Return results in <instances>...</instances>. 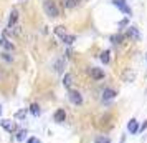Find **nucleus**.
Wrapping results in <instances>:
<instances>
[{
  "label": "nucleus",
  "instance_id": "nucleus-1",
  "mask_svg": "<svg viewBox=\"0 0 147 143\" xmlns=\"http://www.w3.org/2000/svg\"><path fill=\"white\" fill-rule=\"evenodd\" d=\"M43 12H45L47 17H50V18L60 17V8L56 7V3H55L53 0H45V2H43Z\"/></svg>",
  "mask_w": 147,
  "mask_h": 143
},
{
  "label": "nucleus",
  "instance_id": "nucleus-29",
  "mask_svg": "<svg viewBox=\"0 0 147 143\" xmlns=\"http://www.w3.org/2000/svg\"><path fill=\"white\" fill-rule=\"evenodd\" d=\"M124 142H126V136L122 135V138H121V143H124Z\"/></svg>",
  "mask_w": 147,
  "mask_h": 143
},
{
  "label": "nucleus",
  "instance_id": "nucleus-20",
  "mask_svg": "<svg viewBox=\"0 0 147 143\" xmlns=\"http://www.w3.org/2000/svg\"><path fill=\"white\" fill-rule=\"evenodd\" d=\"M55 34L58 35V37H60V38H63V37H65V35H66V30H65V27H56L55 28Z\"/></svg>",
  "mask_w": 147,
  "mask_h": 143
},
{
  "label": "nucleus",
  "instance_id": "nucleus-15",
  "mask_svg": "<svg viewBox=\"0 0 147 143\" xmlns=\"http://www.w3.org/2000/svg\"><path fill=\"white\" fill-rule=\"evenodd\" d=\"M8 28H10V30H8L10 34H15V35H18V37L23 35V30H22V27L18 23H15V25H12V27H8Z\"/></svg>",
  "mask_w": 147,
  "mask_h": 143
},
{
  "label": "nucleus",
  "instance_id": "nucleus-13",
  "mask_svg": "<svg viewBox=\"0 0 147 143\" xmlns=\"http://www.w3.org/2000/svg\"><path fill=\"white\" fill-rule=\"evenodd\" d=\"M134 78H136V73H134L132 70H126L124 75H122V80L124 82H134Z\"/></svg>",
  "mask_w": 147,
  "mask_h": 143
},
{
  "label": "nucleus",
  "instance_id": "nucleus-22",
  "mask_svg": "<svg viewBox=\"0 0 147 143\" xmlns=\"http://www.w3.org/2000/svg\"><path fill=\"white\" fill-rule=\"evenodd\" d=\"M2 47L5 48V50H10V52L15 50V45L12 43V42H8V40H3V45H2Z\"/></svg>",
  "mask_w": 147,
  "mask_h": 143
},
{
  "label": "nucleus",
  "instance_id": "nucleus-19",
  "mask_svg": "<svg viewBox=\"0 0 147 143\" xmlns=\"http://www.w3.org/2000/svg\"><path fill=\"white\" fill-rule=\"evenodd\" d=\"M94 143H111V140H109L107 136H104V135H99V136L94 138Z\"/></svg>",
  "mask_w": 147,
  "mask_h": 143
},
{
  "label": "nucleus",
  "instance_id": "nucleus-21",
  "mask_svg": "<svg viewBox=\"0 0 147 143\" xmlns=\"http://www.w3.org/2000/svg\"><path fill=\"white\" fill-rule=\"evenodd\" d=\"M109 60H111V58H109V50H104V52L101 53V62H102V63H109Z\"/></svg>",
  "mask_w": 147,
  "mask_h": 143
},
{
  "label": "nucleus",
  "instance_id": "nucleus-2",
  "mask_svg": "<svg viewBox=\"0 0 147 143\" xmlns=\"http://www.w3.org/2000/svg\"><path fill=\"white\" fill-rule=\"evenodd\" d=\"M113 3L119 8L121 12H124L126 15H132V10H131V7L126 3V0H113Z\"/></svg>",
  "mask_w": 147,
  "mask_h": 143
},
{
  "label": "nucleus",
  "instance_id": "nucleus-24",
  "mask_svg": "<svg viewBox=\"0 0 147 143\" xmlns=\"http://www.w3.org/2000/svg\"><path fill=\"white\" fill-rule=\"evenodd\" d=\"M0 57H2L3 60H7V62H12V60H13V57H12L10 53H7V52H2V53H0Z\"/></svg>",
  "mask_w": 147,
  "mask_h": 143
},
{
  "label": "nucleus",
  "instance_id": "nucleus-8",
  "mask_svg": "<svg viewBox=\"0 0 147 143\" xmlns=\"http://www.w3.org/2000/svg\"><path fill=\"white\" fill-rule=\"evenodd\" d=\"M116 95H117V92L113 88H104L102 90V100L106 102V100H113V98H116Z\"/></svg>",
  "mask_w": 147,
  "mask_h": 143
},
{
  "label": "nucleus",
  "instance_id": "nucleus-10",
  "mask_svg": "<svg viewBox=\"0 0 147 143\" xmlns=\"http://www.w3.org/2000/svg\"><path fill=\"white\" fill-rule=\"evenodd\" d=\"M17 20H18V10H17V8H12V10H10V17H8V27L15 25Z\"/></svg>",
  "mask_w": 147,
  "mask_h": 143
},
{
  "label": "nucleus",
  "instance_id": "nucleus-31",
  "mask_svg": "<svg viewBox=\"0 0 147 143\" xmlns=\"http://www.w3.org/2000/svg\"><path fill=\"white\" fill-rule=\"evenodd\" d=\"M146 60H147V53H146Z\"/></svg>",
  "mask_w": 147,
  "mask_h": 143
},
{
  "label": "nucleus",
  "instance_id": "nucleus-4",
  "mask_svg": "<svg viewBox=\"0 0 147 143\" xmlns=\"http://www.w3.org/2000/svg\"><path fill=\"white\" fill-rule=\"evenodd\" d=\"M127 37L134 42H139L140 40V32L136 27H127Z\"/></svg>",
  "mask_w": 147,
  "mask_h": 143
},
{
  "label": "nucleus",
  "instance_id": "nucleus-30",
  "mask_svg": "<svg viewBox=\"0 0 147 143\" xmlns=\"http://www.w3.org/2000/svg\"><path fill=\"white\" fill-rule=\"evenodd\" d=\"M0 115H2V107H0Z\"/></svg>",
  "mask_w": 147,
  "mask_h": 143
},
{
  "label": "nucleus",
  "instance_id": "nucleus-9",
  "mask_svg": "<svg viewBox=\"0 0 147 143\" xmlns=\"http://www.w3.org/2000/svg\"><path fill=\"white\" fill-rule=\"evenodd\" d=\"M81 2H83V0H61V5H63L65 8H69V10H71V8L78 7Z\"/></svg>",
  "mask_w": 147,
  "mask_h": 143
},
{
  "label": "nucleus",
  "instance_id": "nucleus-7",
  "mask_svg": "<svg viewBox=\"0 0 147 143\" xmlns=\"http://www.w3.org/2000/svg\"><path fill=\"white\" fill-rule=\"evenodd\" d=\"M89 73H91V77H93L94 80H102V78H104V72L98 67H93L89 70Z\"/></svg>",
  "mask_w": 147,
  "mask_h": 143
},
{
  "label": "nucleus",
  "instance_id": "nucleus-14",
  "mask_svg": "<svg viewBox=\"0 0 147 143\" xmlns=\"http://www.w3.org/2000/svg\"><path fill=\"white\" fill-rule=\"evenodd\" d=\"M127 130H129V131H131V133H137V131H139V127H137V122H136V120H131V122L127 123Z\"/></svg>",
  "mask_w": 147,
  "mask_h": 143
},
{
  "label": "nucleus",
  "instance_id": "nucleus-26",
  "mask_svg": "<svg viewBox=\"0 0 147 143\" xmlns=\"http://www.w3.org/2000/svg\"><path fill=\"white\" fill-rule=\"evenodd\" d=\"M28 143H41V142L38 140V138H30V140H28Z\"/></svg>",
  "mask_w": 147,
  "mask_h": 143
},
{
  "label": "nucleus",
  "instance_id": "nucleus-6",
  "mask_svg": "<svg viewBox=\"0 0 147 143\" xmlns=\"http://www.w3.org/2000/svg\"><path fill=\"white\" fill-rule=\"evenodd\" d=\"M0 125H2V128L5 130V131H8V133H12V131H15V123L12 122V120H2L0 122Z\"/></svg>",
  "mask_w": 147,
  "mask_h": 143
},
{
  "label": "nucleus",
  "instance_id": "nucleus-17",
  "mask_svg": "<svg viewBox=\"0 0 147 143\" xmlns=\"http://www.w3.org/2000/svg\"><path fill=\"white\" fill-rule=\"evenodd\" d=\"M30 112H32V115H33V116H40V113H41L40 107H38L36 103H33V105L30 107Z\"/></svg>",
  "mask_w": 147,
  "mask_h": 143
},
{
  "label": "nucleus",
  "instance_id": "nucleus-11",
  "mask_svg": "<svg viewBox=\"0 0 147 143\" xmlns=\"http://www.w3.org/2000/svg\"><path fill=\"white\" fill-rule=\"evenodd\" d=\"M63 87L71 90V87H73V75L71 73H65V77H63Z\"/></svg>",
  "mask_w": 147,
  "mask_h": 143
},
{
  "label": "nucleus",
  "instance_id": "nucleus-5",
  "mask_svg": "<svg viewBox=\"0 0 147 143\" xmlns=\"http://www.w3.org/2000/svg\"><path fill=\"white\" fill-rule=\"evenodd\" d=\"M53 120L56 123H63L65 120H66V112H65V108H58L56 112H55L53 115Z\"/></svg>",
  "mask_w": 147,
  "mask_h": 143
},
{
  "label": "nucleus",
  "instance_id": "nucleus-16",
  "mask_svg": "<svg viewBox=\"0 0 147 143\" xmlns=\"http://www.w3.org/2000/svg\"><path fill=\"white\" fill-rule=\"evenodd\" d=\"M74 40H76V37H74V35H69V34H66L63 38H61V42H63V43H66V45L74 43Z\"/></svg>",
  "mask_w": 147,
  "mask_h": 143
},
{
  "label": "nucleus",
  "instance_id": "nucleus-27",
  "mask_svg": "<svg viewBox=\"0 0 147 143\" xmlns=\"http://www.w3.org/2000/svg\"><path fill=\"white\" fill-rule=\"evenodd\" d=\"M119 25H122V27H124V25H127V18H124V20H121V22H119Z\"/></svg>",
  "mask_w": 147,
  "mask_h": 143
},
{
  "label": "nucleus",
  "instance_id": "nucleus-12",
  "mask_svg": "<svg viewBox=\"0 0 147 143\" xmlns=\"http://www.w3.org/2000/svg\"><path fill=\"white\" fill-rule=\"evenodd\" d=\"M53 68L56 70V72H63V68H65V58H58V60H55L53 63Z\"/></svg>",
  "mask_w": 147,
  "mask_h": 143
},
{
  "label": "nucleus",
  "instance_id": "nucleus-18",
  "mask_svg": "<svg viewBox=\"0 0 147 143\" xmlns=\"http://www.w3.org/2000/svg\"><path fill=\"white\" fill-rule=\"evenodd\" d=\"M122 40H124V35H122V34L113 35V37H111V42H113V43H117V45H119V43H122Z\"/></svg>",
  "mask_w": 147,
  "mask_h": 143
},
{
  "label": "nucleus",
  "instance_id": "nucleus-25",
  "mask_svg": "<svg viewBox=\"0 0 147 143\" xmlns=\"http://www.w3.org/2000/svg\"><path fill=\"white\" fill-rule=\"evenodd\" d=\"M17 118H23V116H27V110H20V112H17Z\"/></svg>",
  "mask_w": 147,
  "mask_h": 143
},
{
  "label": "nucleus",
  "instance_id": "nucleus-28",
  "mask_svg": "<svg viewBox=\"0 0 147 143\" xmlns=\"http://www.w3.org/2000/svg\"><path fill=\"white\" fill-rule=\"evenodd\" d=\"M146 128H147V120H146V122H144V125L140 127V130H142V131H144V130H146Z\"/></svg>",
  "mask_w": 147,
  "mask_h": 143
},
{
  "label": "nucleus",
  "instance_id": "nucleus-3",
  "mask_svg": "<svg viewBox=\"0 0 147 143\" xmlns=\"http://www.w3.org/2000/svg\"><path fill=\"white\" fill-rule=\"evenodd\" d=\"M68 98H69L71 103H74V105H81V103H83V96H81V93L80 92H76V90H69Z\"/></svg>",
  "mask_w": 147,
  "mask_h": 143
},
{
  "label": "nucleus",
  "instance_id": "nucleus-23",
  "mask_svg": "<svg viewBox=\"0 0 147 143\" xmlns=\"http://www.w3.org/2000/svg\"><path fill=\"white\" fill-rule=\"evenodd\" d=\"M25 136H27V130H18V133H17V140H18V142H23Z\"/></svg>",
  "mask_w": 147,
  "mask_h": 143
}]
</instances>
